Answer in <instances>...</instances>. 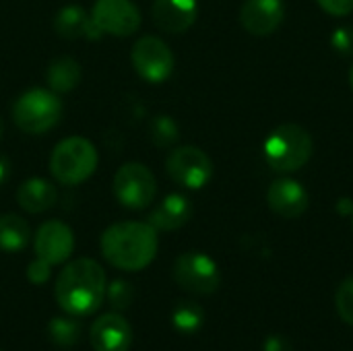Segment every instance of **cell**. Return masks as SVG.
Wrapping results in <instances>:
<instances>
[{
	"label": "cell",
	"instance_id": "20",
	"mask_svg": "<svg viewBox=\"0 0 353 351\" xmlns=\"http://www.w3.org/2000/svg\"><path fill=\"white\" fill-rule=\"evenodd\" d=\"M31 228L27 219L17 213L0 215V250L2 252H23L31 244Z\"/></svg>",
	"mask_w": 353,
	"mask_h": 351
},
{
	"label": "cell",
	"instance_id": "15",
	"mask_svg": "<svg viewBox=\"0 0 353 351\" xmlns=\"http://www.w3.org/2000/svg\"><path fill=\"white\" fill-rule=\"evenodd\" d=\"M267 203L271 211L277 213L279 217L296 219L308 209V192L300 182L292 178H281L269 186Z\"/></svg>",
	"mask_w": 353,
	"mask_h": 351
},
{
	"label": "cell",
	"instance_id": "10",
	"mask_svg": "<svg viewBox=\"0 0 353 351\" xmlns=\"http://www.w3.org/2000/svg\"><path fill=\"white\" fill-rule=\"evenodd\" d=\"M91 19L103 35L128 37L139 31L143 17L132 0H95Z\"/></svg>",
	"mask_w": 353,
	"mask_h": 351
},
{
	"label": "cell",
	"instance_id": "25",
	"mask_svg": "<svg viewBox=\"0 0 353 351\" xmlns=\"http://www.w3.org/2000/svg\"><path fill=\"white\" fill-rule=\"evenodd\" d=\"M335 308L339 319L353 327V277H347L335 294Z\"/></svg>",
	"mask_w": 353,
	"mask_h": 351
},
{
	"label": "cell",
	"instance_id": "30",
	"mask_svg": "<svg viewBox=\"0 0 353 351\" xmlns=\"http://www.w3.org/2000/svg\"><path fill=\"white\" fill-rule=\"evenodd\" d=\"M8 176H10V166H8V161L0 155V186L8 180Z\"/></svg>",
	"mask_w": 353,
	"mask_h": 351
},
{
	"label": "cell",
	"instance_id": "34",
	"mask_svg": "<svg viewBox=\"0 0 353 351\" xmlns=\"http://www.w3.org/2000/svg\"><path fill=\"white\" fill-rule=\"evenodd\" d=\"M352 223H353V213H352Z\"/></svg>",
	"mask_w": 353,
	"mask_h": 351
},
{
	"label": "cell",
	"instance_id": "12",
	"mask_svg": "<svg viewBox=\"0 0 353 351\" xmlns=\"http://www.w3.org/2000/svg\"><path fill=\"white\" fill-rule=\"evenodd\" d=\"M132 327L122 312H103L89 327V343L93 351H128L132 348Z\"/></svg>",
	"mask_w": 353,
	"mask_h": 351
},
{
	"label": "cell",
	"instance_id": "33",
	"mask_svg": "<svg viewBox=\"0 0 353 351\" xmlns=\"http://www.w3.org/2000/svg\"><path fill=\"white\" fill-rule=\"evenodd\" d=\"M350 85H352V89H353V64H352V70H350Z\"/></svg>",
	"mask_w": 353,
	"mask_h": 351
},
{
	"label": "cell",
	"instance_id": "29",
	"mask_svg": "<svg viewBox=\"0 0 353 351\" xmlns=\"http://www.w3.org/2000/svg\"><path fill=\"white\" fill-rule=\"evenodd\" d=\"M265 351H292V345L283 337H269L265 343Z\"/></svg>",
	"mask_w": 353,
	"mask_h": 351
},
{
	"label": "cell",
	"instance_id": "5",
	"mask_svg": "<svg viewBox=\"0 0 353 351\" xmlns=\"http://www.w3.org/2000/svg\"><path fill=\"white\" fill-rule=\"evenodd\" d=\"M312 151H314L312 137L300 124L277 126L265 143L267 163L275 172H298L308 163Z\"/></svg>",
	"mask_w": 353,
	"mask_h": 351
},
{
	"label": "cell",
	"instance_id": "6",
	"mask_svg": "<svg viewBox=\"0 0 353 351\" xmlns=\"http://www.w3.org/2000/svg\"><path fill=\"white\" fill-rule=\"evenodd\" d=\"M112 190L122 207L130 211H143L155 201L157 180L145 163L128 161L120 166L118 172L114 174Z\"/></svg>",
	"mask_w": 353,
	"mask_h": 351
},
{
	"label": "cell",
	"instance_id": "8",
	"mask_svg": "<svg viewBox=\"0 0 353 351\" xmlns=\"http://www.w3.org/2000/svg\"><path fill=\"white\" fill-rule=\"evenodd\" d=\"M130 62L137 74L151 85H159L168 81L176 64L172 48L161 37L155 35H143L134 41L130 52Z\"/></svg>",
	"mask_w": 353,
	"mask_h": 351
},
{
	"label": "cell",
	"instance_id": "1",
	"mask_svg": "<svg viewBox=\"0 0 353 351\" xmlns=\"http://www.w3.org/2000/svg\"><path fill=\"white\" fill-rule=\"evenodd\" d=\"M108 277L103 267L93 259L66 261L54 283V296L64 314L85 319L95 314L105 302Z\"/></svg>",
	"mask_w": 353,
	"mask_h": 351
},
{
	"label": "cell",
	"instance_id": "4",
	"mask_svg": "<svg viewBox=\"0 0 353 351\" xmlns=\"http://www.w3.org/2000/svg\"><path fill=\"white\" fill-rule=\"evenodd\" d=\"M64 106L58 93L48 87L23 91L12 103V122L27 134H46L62 118Z\"/></svg>",
	"mask_w": 353,
	"mask_h": 351
},
{
	"label": "cell",
	"instance_id": "18",
	"mask_svg": "<svg viewBox=\"0 0 353 351\" xmlns=\"http://www.w3.org/2000/svg\"><path fill=\"white\" fill-rule=\"evenodd\" d=\"M17 205L31 215H39L46 213L48 209H52L58 201V190L56 186L46 180V178H27L19 184L17 188Z\"/></svg>",
	"mask_w": 353,
	"mask_h": 351
},
{
	"label": "cell",
	"instance_id": "16",
	"mask_svg": "<svg viewBox=\"0 0 353 351\" xmlns=\"http://www.w3.org/2000/svg\"><path fill=\"white\" fill-rule=\"evenodd\" d=\"M54 31L64 39H89L97 41L101 39V29L91 19V12H87L79 4H66L62 6L54 17Z\"/></svg>",
	"mask_w": 353,
	"mask_h": 351
},
{
	"label": "cell",
	"instance_id": "2",
	"mask_svg": "<svg viewBox=\"0 0 353 351\" xmlns=\"http://www.w3.org/2000/svg\"><path fill=\"white\" fill-rule=\"evenodd\" d=\"M159 232L149 221H118L99 238L101 257L118 271L137 273L147 269L159 250Z\"/></svg>",
	"mask_w": 353,
	"mask_h": 351
},
{
	"label": "cell",
	"instance_id": "24",
	"mask_svg": "<svg viewBox=\"0 0 353 351\" xmlns=\"http://www.w3.org/2000/svg\"><path fill=\"white\" fill-rule=\"evenodd\" d=\"M105 300L116 312H124L134 302V288L126 279H114L105 288Z\"/></svg>",
	"mask_w": 353,
	"mask_h": 351
},
{
	"label": "cell",
	"instance_id": "23",
	"mask_svg": "<svg viewBox=\"0 0 353 351\" xmlns=\"http://www.w3.org/2000/svg\"><path fill=\"white\" fill-rule=\"evenodd\" d=\"M180 137V128L176 124V120L168 114H157L151 118L149 122V139L155 147L159 149H168L172 147Z\"/></svg>",
	"mask_w": 353,
	"mask_h": 351
},
{
	"label": "cell",
	"instance_id": "32",
	"mask_svg": "<svg viewBox=\"0 0 353 351\" xmlns=\"http://www.w3.org/2000/svg\"><path fill=\"white\" fill-rule=\"evenodd\" d=\"M2 132H4V122H2V118H0V139H2Z\"/></svg>",
	"mask_w": 353,
	"mask_h": 351
},
{
	"label": "cell",
	"instance_id": "7",
	"mask_svg": "<svg viewBox=\"0 0 353 351\" xmlns=\"http://www.w3.org/2000/svg\"><path fill=\"white\" fill-rule=\"evenodd\" d=\"M165 172L178 186L201 190L213 178V161L203 149L194 145H182L170 151L165 157Z\"/></svg>",
	"mask_w": 353,
	"mask_h": 351
},
{
	"label": "cell",
	"instance_id": "13",
	"mask_svg": "<svg viewBox=\"0 0 353 351\" xmlns=\"http://www.w3.org/2000/svg\"><path fill=\"white\" fill-rule=\"evenodd\" d=\"M283 19H285L283 0H246L240 8L242 27L256 37H267L273 31H277Z\"/></svg>",
	"mask_w": 353,
	"mask_h": 351
},
{
	"label": "cell",
	"instance_id": "17",
	"mask_svg": "<svg viewBox=\"0 0 353 351\" xmlns=\"http://www.w3.org/2000/svg\"><path fill=\"white\" fill-rule=\"evenodd\" d=\"M192 217V203L180 192L163 197V201L149 213V223L157 232H176L184 228Z\"/></svg>",
	"mask_w": 353,
	"mask_h": 351
},
{
	"label": "cell",
	"instance_id": "3",
	"mask_svg": "<svg viewBox=\"0 0 353 351\" xmlns=\"http://www.w3.org/2000/svg\"><path fill=\"white\" fill-rule=\"evenodd\" d=\"M99 163L95 145L85 137L62 139L50 155V174L58 184L79 186L89 180Z\"/></svg>",
	"mask_w": 353,
	"mask_h": 351
},
{
	"label": "cell",
	"instance_id": "21",
	"mask_svg": "<svg viewBox=\"0 0 353 351\" xmlns=\"http://www.w3.org/2000/svg\"><path fill=\"white\" fill-rule=\"evenodd\" d=\"M48 337L50 341L56 345V348H62V350H70L79 343L81 335H83V327L79 323L77 317H70V314H64V317H54L50 323H48Z\"/></svg>",
	"mask_w": 353,
	"mask_h": 351
},
{
	"label": "cell",
	"instance_id": "14",
	"mask_svg": "<svg viewBox=\"0 0 353 351\" xmlns=\"http://www.w3.org/2000/svg\"><path fill=\"white\" fill-rule=\"evenodd\" d=\"M199 14L196 0H153L151 17L159 31L178 35L188 31Z\"/></svg>",
	"mask_w": 353,
	"mask_h": 351
},
{
	"label": "cell",
	"instance_id": "35",
	"mask_svg": "<svg viewBox=\"0 0 353 351\" xmlns=\"http://www.w3.org/2000/svg\"><path fill=\"white\" fill-rule=\"evenodd\" d=\"M0 351H2V350H0Z\"/></svg>",
	"mask_w": 353,
	"mask_h": 351
},
{
	"label": "cell",
	"instance_id": "11",
	"mask_svg": "<svg viewBox=\"0 0 353 351\" xmlns=\"http://www.w3.org/2000/svg\"><path fill=\"white\" fill-rule=\"evenodd\" d=\"M35 257L52 267L64 265L74 252V234L68 223L60 219L43 221L33 236Z\"/></svg>",
	"mask_w": 353,
	"mask_h": 351
},
{
	"label": "cell",
	"instance_id": "9",
	"mask_svg": "<svg viewBox=\"0 0 353 351\" xmlns=\"http://www.w3.org/2000/svg\"><path fill=\"white\" fill-rule=\"evenodd\" d=\"M174 281L196 296H211L221 283L217 263L203 252H184L174 263Z\"/></svg>",
	"mask_w": 353,
	"mask_h": 351
},
{
	"label": "cell",
	"instance_id": "26",
	"mask_svg": "<svg viewBox=\"0 0 353 351\" xmlns=\"http://www.w3.org/2000/svg\"><path fill=\"white\" fill-rule=\"evenodd\" d=\"M25 275H27V281H29V283H33V285H43V283H48L50 277H52V265L35 257V259L27 265V273H25Z\"/></svg>",
	"mask_w": 353,
	"mask_h": 351
},
{
	"label": "cell",
	"instance_id": "28",
	"mask_svg": "<svg viewBox=\"0 0 353 351\" xmlns=\"http://www.w3.org/2000/svg\"><path fill=\"white\" fill-rule=\"evenodd\" d=\"M323 10L333 17H345L353 12V0H316Z\"/></svg>",
	"mask_w": 353,
	"mask_h": 351
},
{
	"label": "cell",
	"instance_id": "22",
	"mask_svg": "<svg viewBox=\"0 0 353 351\" xmlns=\"http://www.w3.org/2000/svg\"><path fill=\"white\" fill-rule=\"evenodd\" d=\"M205 323V312L194 302H180L172 312V325L178 333L192 335L196 333Z\"/></svg>",
	"mask_w": 353,
	"mask_h": 351
},
{
	"label": "cell",
	"instance_id": "31",
	"mask_svg": "<svg viewBox=\"0 0 353 351\" xmlns=\"http://www.w3.org/2000/svg\"><path fill=\"white\" fill-rule=\"evenodd\" d=\"M337 209H341V213H353V205L350 203V199H341L339 201V205H337Z\"/></svg>",
	"mask_w": 353,
	"mask_h": 351
},
{
	"label": "cell",
	"instance_id": "27",
	"mask_svg": "<svg viewBox=\"0 0 353 351\" xmlns=\"http://www.w3.org/2000/svg\"><path fill=\"white\" fill-rule=\"evenodd\" d=\"M333 48L339 54H352L353 52V29L352 27H339L333 33Z\"/></svg>",
	"mask_w": 353,
	"mask_h": 351
},
{
	"label": "cell",
	"instance_id": "19",
	"mask_svg": "<svg viewBox=\"0 0 353 351\" xmlns=\"http://www.w3.org/2000/svg\"><path fill=\"white\" fill-rule=\"evenodd\" d=\"M81 77H83V70H81V64L70 58V56H60V58H54L48 68H46V83H48V89H52L54 93H68L72 91L79 83H81Z\"/></svg>",
	"mask_w": 353,
	"mask_h": 351
}]
</instances>
